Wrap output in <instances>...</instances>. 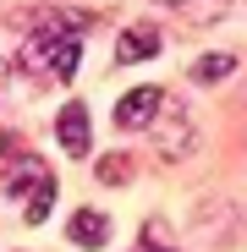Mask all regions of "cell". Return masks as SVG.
Here are the masks:
<instances>
[{"mask_svg":"<svg viewBox=\"0 0 247 252\" xmlns=\"http://www.w3.org/2000/svg\"><path fill=\"white\" fill-rule=\"evenodd\" d=\"M6 82H11V71H6V61H0V99H6Z\"/></svg>","mask_w":247,"mask_h":252,"instance_id":"cell-10","label":"cell"},{"mask_svg":"<svg viewBox=\"0 0 247 252\" xmlns=\"http://www.w3.org/2000/svg\"><path fill=\"white\" fill-rule=\"evenodd\" d=\"M154 143H159V154L165 159H187L192 154V115H187V104L176 99V94H159V104H154Z\"/></svg>","mask_w":247,"mask_h":252,"instance_id":"cell-2","label":"cell"},{"mask_svg":"<svg viewBox=\"0 0 247 252\" xmlns=\"http://www.w3.org/2000/svg\"><path fill=\"white\" fill-rule=\"evenodd\" d=\"M159 28H127L115 38V66H132V61H148V55H159Z\"/></svg>","mask_w":247,"mask_h":252,"instance_id":"cell-4","label":"cell"},{"mask_svg":"<svg viewBox=\"0 0 247 252\" xmlns=\"http://www.w3.org/2000/svg\"><path fill=\"white\" fill-rule=\"evenodd\" d=\"M231 71H236L231 55H198V61H192V82H225Z\"/></svg>","mask_w":247,"mask_h":252,"instance_id":"cell-7","label":"cell"},{"mask_svg":"<svg viewBox=\"0 0 247 252\" xmlns=\"http://www.w3.org/2000/svg\"><path fill=\"white\" fill-rule=\"evenodd\" d=\"M132 176V164H127V154H110L105 164H99V181H127Z\"/></svg>","mask_w":247,"mask_h":252,"instance_id":"cell-9","label":"cell"},{"mask_svg":"<svg viewBox=\"0 0 247 252\" xmlns=\"http://www.w3.org/2000/svg\"><path fill=\"white\" fill-rule=\"evenodd\" d=\"M66 236H71L77 247H105V241H110V220L99 214V208H77L71 225H66Z\"/></svg>","mask_w":247,"mask_h":252,"instance_id":"cell-6","label":"cell"},{"mask_svg":"<svg viewBox=\"0 0 247 252\" xmlns=\"http://www.w3.org/2000/svg\"><path fill=\"white\" fill-rule=\"evenodd\" d=\"M55 137H61V148H66L71 159H82V154H88V110H82V104H66V110L55 115Z\"/></svg>","mask_w":247,"mask_h":252,"instance_id":"cell-3","label":"cell"},{"mask_svg":"<svg viewBox=\"0 0 247 252\" xmlns=\"http://www.w3.org/2000/svg\"><path fill=\"white\" fill-rule=\"evenodd\" d=\"M6 192L22 203V220L28 225H44L50 220V203H55V176L38 154H22L6 164Z\"/></svg>","mask_w":247,"mask_h":252,"instance_id":"cell-1","label":"cell"},{"mask_svg":"<svg viewBox=\"0 0 247 252\" xmlns=\"http://www.w3.org/2000/svg\"><path fill=\"white\" fill-rule=\"evenodd\" d=\"M154 104H159V88H132L127 99L115 104V126H127V132H138V126H148Z\"/></svg>","mask_w":247,"mask_h":252,"instance_id":"cell-5","label":"cell"},{"mask_svg":"<svg viewBox=\"0 0 247 252\" xmlns=\"http://www.w3.org/2000/svg\"><path fill=\"white\" fill-rule=\"evenodd\" d=\"M159 6H181V11H192V17H220L225 0H159Z\"/></svg>","mask_w":247,"mask_h":252,"instance_id":"cell-8","label":"cell"}]
</instances>
